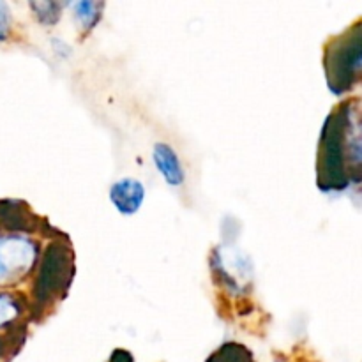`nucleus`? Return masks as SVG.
<instances>
[{"label":"nucleus","mask_w":362,"mask_h":362,"mask_svg":"<svg viewBox=\"0 0 362 362\" xmlns=\"http://www.w3.org/2000/svg\"><path fill=\"white\" fill-rule=\"evenodd\" d=\"M359 127L357 103H341L329 115L318 147V186L339 191L359 180Z\"/></svg>","instance_id":"obj_1"},{"label":"nucleus","mask_w":362,"mask_h":362,"mask_svg":"<svg viewBox=\"0 0 362 362\" xmlns=\"http://www.w3.org/2000/svg\"><path fill=\"white\" fill-rule=\"evenodd\" d=\"M53 243L42 253L35 274L34 296L35 308H49L55 300H60L69 288L74 276V258L69 244L52 239Z\"/></svg>","instance_id":"obj_2"},{"label":"nucleus","mask_w":362,"mask_h":362,"mask_svg":"<svg viewBox=\"0 0 362 362\" xmlns=\"http://www.w3.org/2000/svg\"><path fill=\"white\" fill-rule=\"evenodd\" d=\"M362 60V32L361 25L346 30L336 37L325 52V71L329 87L334 94L350 90L359 80Z\"/></svg>","instance_id":"obj_3"},{"label":"nucleus","mask_w":362,"mask_h":362,"mask_svg":"<svg viewBox=\"0 0 362 362\" xmlns=\"http://www.w3.org/2000/svg\"><path fill=\"white\" fill-rule=\"evenodd\" d=\"M37 244L27 237H0V286L25 278L37 262Z\"/></svg>","instance_id":"obj_4"},{"label":"nucleus","mask_w":362,"mask_h":362,"mask_svg":"<svg viewBox=\"0 0 362 362\" xmlns=\"http://www.w3.org/2000/svg\"><path fill=\"white\" fill-rule=\"evenodd\" d=\"M214 272H218L219 279L225 286L239 292L253 279V267L251 260L244 253H239L233 247H218L212 257Z\"/></svg>","instance_id":"obj_5"},{"label":"nucleus","mask_w":362,"mask_h":362,"mask_svg":"<svg viewBox=\"0 0 362 362\" xmlns=\"http://www.w3.org/2000/svg\"><path fill=\"white\" fill-rule=\"evenodd\" d=\"M110 200L122 216H133L145 200V187L140 180L124 177L110 187Z\"/></svg>","instance_id":"obj_6"},{"label":"nucleus","mask_w":362,"mask_h":362,"mask_svg":"<svg viewBox=\"0 0 362 362\" xmlns=\"http://www.w3.org/2000/svg\"><path fill=\"white\" fill-rule=\"evenodd\" d=\"M0 228L9 232H35L39 230V218L21 200L0 202Z\"/></svg>","instance_id":"obj_7"},{"label":"nucleus","mask_w":362,"mask_h":362,"mask_svg":"<svg viewBox=\"0 0 362 362\" xmlns=\"http://www.w3.org/2000/svg\"><path fill=\"white\" fill-rule=\"evenodd\" d=\"M152 158H154L156 168L161 173L165 182L172 187H180L186 179L184 173L182 163H180L177 152L170 147L168 144H156L154 151H152Z\"/></svg>","instance_id":"obj_8"},{"label":"nucleus","mask_w":362,"mask_h":362,"mask_svg":"<svg viewBox=\"0 0 362 362\" xmlns=\"http://www.w3.org/2000/svg\"><path fill=\"white\" fill-rule=\"evenodd\" d=\"M103 2H76L73 6L74 20H76L78 27H81L83 30H92V28L98 25V21L101 20Z\"/></svg>","instance_id":"obj_9"},{"label":"nucleus","mask_w":362,"mask_h":362,"mask_svg":"<svg viewBox=\"0 0 362 362\" xmlns=\"http://www.w3.org/2000/svg\"><path fill=\"white\" fill-rule=\"evenodd\" d=\"M209 362H253L250 350L244 349L243 345H235V343H228L223 345L214 356L209 359Z\"/></svg>","instance_id":"obj_10"},{"label":"nucleus","mask_w":362,"mask_h":362,"mask_svg":"<svg viewBox=\"0 0 362 362\" xmlns=\"http://www.w3.org/2000/svg\"><path fill=\"white\" fill-rule=\"evenodd\" d=\"M64 4L59 2H30V9L34 16L45 25H55L60 20Z\"/></svg>","instance_id":"obj_11"},{"label":"nucleus","mask_w":362,"mask_h":362,"mask_svg":"<svg viewBox=\"0 0 362 362\" xmlns=\"http://www.w3.org/2000/svg\"><path fill=\"white\" fill-rule=\"evenodd\" d=\"M23 311L20 300L9 293H0V329L18 320Z\"/></svg>","instance_id":"obj_12"},{"label":"nucleus","mask_w":362,"mask_h":362,"mask_svg":"<svg viewBox=\"0 0 362 362\" xmlns=\"http://www.w3.org/2000/svg\"><path fill=\"white\" fill-rule=\"evenodd\" d=\"M11 27H13V21H11L9 6L6 2H0V42L9 39Z\"/></svg>","instance_id":"obj_13"},{"label":"nucleus","mask_w":362,"mask_h":362,"mask_svg":"<svg viewBox=\"0 0 362 362\" xmlns=\"http://www.w3.org/2000/svg\"><path fill=\"white\" fill-rule=\"evenodd\" d=\"M110 362H133V357H131L126 350H117L112 356V359H110Z\"/></svg>","instance_id":"obj_14"},{"label":"nucleus","mask_w":362,"mask_h":362,"mask_svg":"<svg viewBox=\"0 0 362 362\" xmlns=\"http://www.w3.org/2000/svg\"><path fill=\"white\" fill-rule=\"evenodd\" d=\"M2 354H6V349H4V341L0 339V357H2Z\"/></svg>","instance_id":"obj_15"}]
</instances>
